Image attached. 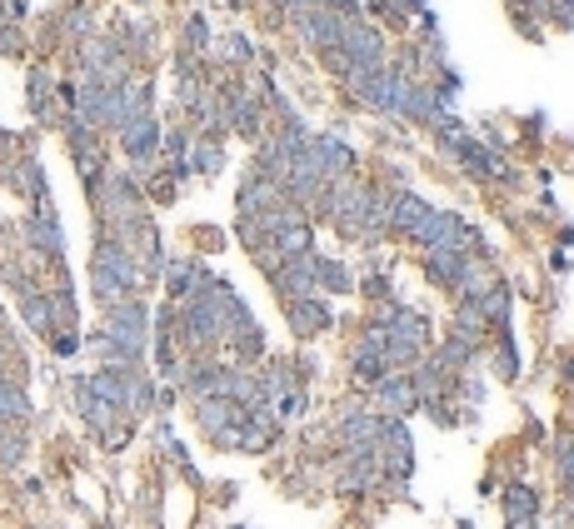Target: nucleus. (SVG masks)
Here are the masks:
<instances>
[{
  "mask_svg": "<svg viewBox=\"0 0 574 529\" xmlns=\"http://www.w3.org/2000/svg\"><path fill=\"white\" fill-rule=\"evenodd\" d=\"M91 285H95V300L106 310L125 305V300H135V290H141V265H135V255H130L125 245H116V240H100L91 255Z\"/></svg>",
  "mask_w": 574,
  "mask_h": 529,
  "instance_id": "obj_1",
  "label": "nucleus"
},
{
  "mask_svg": "<svg viewBox=\"0 0 574 529\" xmlns=\"http://www.w3.org/2000/svg\"><path fill=\"white\" fill-rule=\"evenodd\" d=\"M100 335H106L125 360H141L145 340H151V310H145V300H125V305H116L106 315V329H100Z\"/></svg>",
  "mask_w": 574,
  "mask_h": 529,
  "instance_id": "obj_2",
  "label": "nucleus"
},
{
  "mask_svg": "<svg viewBox=\"0 0 574 529\" xmlns=\"http://www.w3.org/2000/svg\"><path fill=\"white\" fill-rule=\"evenodd\" d=\"M195 420H200V430L211 435V445H220V449L240 445V405H235V400L211 395V400L195 405Z\"/></svg>",
  "mask_w": 574,
  "mask_h": 529,
  "instance_id": "obj_3",
  "label": "nucleus"
},
{
  "mask_svg": "<svg viewBox=\"0 0 574 529\" xmlns=\"http://www.w3.org/2000/svg\"><path fill=\"white\" fill-rule=\"evenodd\" d=\"M320 205L330 211V220H335L340 236H360V220H364V185L360 180H335Z\"/></svg>",
  "mask_w": 574,
  "mask_h": 529,
  "instance_id": "obj_4",
  "label": "nucleus"
},
{
  "mask_svg": "<svg viewBox=\"0 0 574 529\" xmlns=\"http://www.w3.org/2000/svg\"><path fill=\"white\" fill-rule=\"evenodd\" d=\"M120 145H125V155H130L135 165H151L155 151H160V120H155L151 110L130 116L125 125H120Z\"/></svg>",
  "mask_w": 574,
  "mask_h": 529,
  "instance_id": "obj_5",
  "label": "nucleus"
},
{
  "mask_svg": "<svg viewBox=\"0 0 574 529\" xmlns=\"http://www.w3.org/2000/svg\"><path fill=\"white\" fill-rule=\"evenodd\" d=\"M315 265L320 255L315 250H306V255H295L280 265V275H275V290L285 294V305H295V300H310L315 294Z\"/></svg>",
  "mask_w": 574,
  "mask_h": 529,
  "instance_id": "obj_6",
  "label": "nucleus"
},
{
  "mask_svg": "<svg viewBox=\"0 0 574 529\" xmlns=\"http://www.w3.org/2000/svg\"><path fill=\"white\" fill-rule=\"evenodd\" d=\"M430 220H434V205L430 201H420V195H395V205H390V230L395 236H405V240H420L424 230H430Z\"/></svg>",
  "mask_w": 574,
  "mask_h": 529,
  "instance_id": "obj_7",
  "label": "nucleus"
},
{
  "mask_svg": "<svg viewBox=\"0 0 574 529\" xmlns=\"http://www.w3.org/2000/svg\"><path fill=\"white\" fill-rule=\"evenodd\" d=\"M21 230H25V240H31V250H40V255H56V260H60V250H65V236H60V220H56V211H50V201H40L36 215H31Z\"/></svg>",
  "mask_w": 574,
  "mask_h": 529,
  "instance_id": "obj_8",
  "label": "nucleus"
},
{
  "mask_svg": "<svg viewBox=\"0 0 574 529\" xmlns=\"http://www.w3.org/2000/svg\"><path fill=\"white\" fill-rule=\"evenodd\" d=\"M295 31H300L315 50H330V46H340L345 21L335 11H306V15H295Z\"/></svg>",
  "mask_w": 574,
  "mask_h": 529,
  "instance_id": "obj_9",
  "label": "nucleus"
},
{
  "mask_svg": "<svg viewBox=\"0 0 574 529\" xmlns=\"http://www.w3.org/2000/svg\"><path fill=\"white\" fill-rule=\"evenodd\" d=\"M375 400L385 414H410L420 405V389H415V375H385L375 385Z\"/></svg>",
  "mask_w": 574,
  "mask_h": 529,
  "instance_id": "obj_10",
  "label": "nucleus"
},
{
  "mask_svg": "<svg viewBox=\"0 0 574 529\" xmlns=\"http://www.w3.org/2000/svg\"><path fill=\"white\" fill-rule=\"evenodd\" d=\"M165 280H170V294H176V300H195V294L211 285V275L200 270L195 260H170V265H165Z\"/></svg>",
  "mask_w": 574,
  "mask_h": 529,
  "instance_id": "obj_11",
  "label": "nucleus"
},
{
  "mask_svg": "<svg viewBox=\"0 0 574 529\" xmlns=\"http://www.w3.org/2000/svg\"><path fill=\"white\" fill-rule=\"evenodd\" d=\"M330 320H335V315H330V305H325V300H315V294L290 305V329H295V335H306V340H310V335H320V329H330Z\"/></svg>",
  "mask_w": 574,
  "mask_h": 529,
  "instance_id": "obj_12",
  "label": "nucleus"
},
{
  "mask_svg": "<svg viewBox=\"0 0 574 529\" xmlns=\"http://www.w3.org/2000/svg\"><path fill=\"white\" fill-rule=\"evenodd\" d=\"M485 315H480V305H459V315L450 320V340H459L465 350H480V340H485Z\"/></svg>",
  "mask_w": 574,
  "mask_h": 529,
  "instance_id": "obj_13",
  "label": "nucleus"
},
{
  "mask_svg": "<svg viewBox=\"0 0 574 529\" xmlns=\"http://www.w3.org/2000/svg\"><path fill=\"white\" fill-rule=\"evenodd\" d=\"M465 260L459 250H424V270H430L434 285H459V275H465Z\"/></svg>",
  "mask_w": 574,
  "mask_h": 529,
  "instance_id": "obj_14",
  "label": "nucleus"
},
{
  "mask_svg": "<svg viewBox=\"0 0 574 529\" xmlns=\"http://www.w3.org/2000/svg\"><path fill=\"white\" fill-rule=\"evenodd\" d=\"M504 519H535L539 515V494L529 484H504Z\"/></svg>",
  "mask_w": 574,
  "mask_h": 529,
  "instance_id": "obj_15",
  "label": "nucleus"
},
{
  "mask_svg": "<svg viewBox=\"0 0 574 529\" xmlns=\"http://www.w3.org/2000/svg\"><path fill=\"white\" fill-rule=\"evenodd\" d=\"M355 285V275L345 270L340 260H325L320 255V265H315V290H330V294H345Z\"/></svg>",
  "mask_w": 574,
  "mask_h": 529,
  "instance_id": "obj_16",
  "label": "nucleus"
},
{
  "mask_svg": "<svg viewBox=\"0 0 574 529\" xmlns=\"http://www.w3.org/2000/svg\"><path fill=\"white\" fill-rule=\"evenodd\" d=\"M480 315H485V325H504V315H510V285H494L490 294L480 300Z\"/></svg>",
  "mask_w": 574,
  "mask_h": 529,
  "instance_id": "obj_17",
  "label": "nucleus"
},
{
  "mask_svg": "<svg viewBox=\"0 0 574 529\" xmlns=\"http://www.w3.org/2000/svg\"><path fill=\"white\" fill-rule=\"evenodd\" d=\"M250 260H255L260 270H270V275H280V265H285V255H280L275 240H255V245H250Z\"/></svg>",
  "mask_w": 574,
  "mask_h": 529,
  "instance_id": "obj_18",
  "label": "nucleus"
},
{
  "mask_svg": "<svg viewBox=\"0 0 574 529\" xmlns=\"http://www.w3.org/2000/svg\"><path fill=\"white\" fill-rule=\"evenodd\" d=\"M494 375H500V380H515V375H519V365H515V350H510V340L500 345V360H494Z\"/></svg>",
  "mask_w": 574,
  "mask_h": 529,
  "instance_id": "obj_19",
  "label": "nucleus"
},
{
  "mask_svg": "<svg viewBox=\"0 0 574 529\" xmlns=\"http://www.w3.org/2000/svg\"><path fill=\"white\" fill-rule=\"evenodd\" d=\"M21 50H25L21 31H15V25H0V56H21Z\"/></svg>",
  "mask_w": 574,
  "mask_h": 529,
  "instance_id": "obj_20",
  "label": "nucleus"
},
{
  "mask_svg": "<svg viewBox=\"0 0 574 529\" xmlns=\"http://www.w3.org/2000/svg\"><path fill=\"white\" fill-rule=\"evenodd\" d=\"M364 294H370V300H390V275H364Z\"/></svg>",
  "mask_w": 574,
  "mask_h": 529,
  "instance_id": "obj_21",
  "label": "nucleus"
},
{
  "mask_svg": "<svg viewBox=\"0 0 574 529\" xmlns=\"http://www.w3.org/2000/svg\"><path fill=\"white\" fill-rule=\"evenodd\" d=\"M190 46H205V21H190Z\"/></svg>",
  "mask_w": 574,
  "mask_h": 529,
  "instance_id": "obj_22",
  "label": "nucleus"
},
{
  "mask_svg": "<svg viewBox=\"0 0 574 529\" xmlns=\"http://www.w3.org/2000/svg\"><path fill=\"white\" fill-rule=\"evenodd\" d=\"M504 529H535V519H504Z\"/></svg>",
  "mask_w": 574,
  "mask_h": 529,
  "instance_id": "obj_23",
  "label": "nucleus"
},
{
  "mask_svg": "<svg viewBox=\"0 0 574 529\" xmlns=\"http://www.w3.org/2000/svg\"><path fill=\"white\" fill-rule=\"evenodd\" d=\"M0 25H5V0H0Z\"/></svg>",
  "mask_w": 574,
  "mask_h": 529,
  "instance_id": "obj_24",
  "label": "nucleus"
}]
</instances>
